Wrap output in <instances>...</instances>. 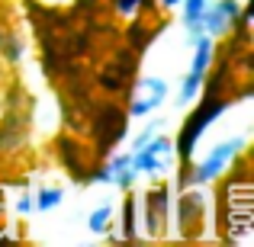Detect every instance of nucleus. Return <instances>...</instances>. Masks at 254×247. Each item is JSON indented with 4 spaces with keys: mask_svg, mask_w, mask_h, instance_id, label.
<instances>
[{
    "mask_svg": "<svg viewBox=\"0 0 254 247\" xmlns=\"http://www.w3.org/2000/svg\"><path fill=\"white\" fill-rule=\"evenodd\" d=\"M174 161H177V151H174V142L168 135H151L142 148L132 151V167H135L138 177H151L161 180L174 170Z\"/></svg>",
    "mask_w": 254,
    "mask_h": 247,
    "instance_id": "obj_5",
    "label": "nucleus"
},
{
    "mask_svg": "<svg viewBox=\"0 0 254 247\" xmlns=\"http://www.w3.org/2000/svg\"><path fill=\"white\" fill-rule=\"evenodd\" d=\"M113 218H116V209H113V202L93 205L90 215H87V231H90L93 238H106V231L113 228Z\"/></svg>",
    "mask_w": 254,
    "mask_h": 247,
    "instance_id": "obj_12",
    "label": "nucleus"
},
{
    "mask_svg": "<svg viewBox=\"0 0 254 247\" xmlns=\"http://www.w3.org/2000/svg\"><path fill=\"white\" fill-rule=\"evenodd\" d=\"M64 202V190L62 186H39L36 193H32V205H36L39 212H52V209H58V205Z\"/></svg>",
    "mask_w": 254,
    "mask_h": 247,
    "instance_id": "obj_13",
    "label": "nucleus"
},
{
    "mask_svg": "<svg viewBox=\"0 0 254 247\" xmlns=\"http://www.w3.org/2000/svg\"><path fill=\"white\" fill-rule=\"evenodd\" d=\"M158 3H161V10H177L184 0H158Z\"/></svg>",
    "mask_w": 254,
    "mask_h": 247,
    "instance_id": "obj_18",
    "label": "nucleus"
},
{
    "mask_svg": "<svg viewBox=\"0 0 254 247\" xmlns=\"http://www.w3.org/2000/svg\"><path fill=\"white\" fill-rule=\"evenodd\" d=\"M238 13H242L238 0H209L203 10V32L212 39L229 36L238 26Z\"/></svg>",
    "mask_w": 254,
    "mask_h": 247,
    "instance_id": "obj_8",
    "label": "nucleus"
},
{
    "mask_svg": "<svg viewBox=\"0 0 254 247\" xmlns=\"http://www.w3.org/2000/svg\"><path fill=\"white\" fill-rule=\"evenodd\" d=\"M171 225V186H151L138 199V238H161Z\"/></svg>",
    "mask_w": 254,
    "mask_h": 247,
    "instance_id": "obj_4",
    "label": "nucleus"
},
{
    "mask_svg": "<svg viewBox=\"0 0 254 247\" xmlns=\"http://www.w3.org/2000/svg\"><path fill=\"white\" fill-rule=\"evenodd\" d=\"M232 103H235V99H229V97L216 99V97H209V93H203V106H199V109L193 112L190 119H184V129H180L177 142H174L177 161H184V164L190 161V157H193V148H196V142L203 138V132H209L212 122H216L222 112L232 109Z\"/></svg>",
    "mask_w": 254,
    "mask_h": 247,
    "instance_id": "obj_3",
    "label": "nucleus"
},
{
    "mask_svg": "<svg viewBox=\"0 0 254 247\" xmlns=\"http://www.w3.org/2000/svg\"><path fill=\"white\" fill-rule=\"evenodd\" d=\"M135 167H132V151H119V154H110V161L100 164L97 170L87 173L90 183H106V186H116V190H132L135 183Z\"/></svg>",
    "mask_w": 254,
    "mask_h": 247,
    "instance_id": "obj_7",
    "label": "nucleus"
},
{
    "mask_svg": "<svg viewBox=\"0 0 254 247\" xmlns=\"http://www.w3.org/2000/svg\"><path fill=\"white\" fill-rule=\"evenodd\" d=\"M138 6H142V0H113V10H116L119 16H135Z\"/></svg>",
    "mask_w": 254,
    "mask_h": 247,
    "instance_id": "obj_16",
    "label": "nucleus"
},
{
    "mask_svg": "<svg viewBox=\"0 0 254 247\" xmlns=\"http://www.w3.org/2000/svg\"><path fill=\"white\" fill-rule=\"evenodd\" d=\"M32 209H36V205H32V193L23 190V193L16 196V212H19V215H29Z\"/></svg>",
    "mask_w": 254,
    "mask_h": 247,
    "instance_id": "obj_17",
    "label": "nucleus"
},
{
    "mask_svg": "<svg viewBox=\"0 0 254 247\" xmlns=\"http://www.w3.org/2000/svg\"><path fill=\"white\" fill-rule=\"evenodd\" d=\"M235 180L222 186L219 193V205H229V215H219V225H222V235L235 244H248L251 241V180L245 167H235Z\"/></svg>",
    "mask_w": 254,
    "mask_h": 247,
    "instance_id": "obj_1",
    "label": "nucleus"
},
{
    "mask_svg": "<svg viewBox=\"0 0 254 247\" xmlns=\"http://www.w3.org/2000/svg\"><path fill=\"white\" fill-rule=\"evenodd\" d=\"M110 241H135L138 238V199L126 196L123 199V218H119V231H106Z\"/></svg>",
    "mask_w": 254,
    "mask_h": 247,
    "instance_id": "obj_10",
    "label": "nucleus"
},
{
    "mask_svg": "<svg viewBox=\"0 0 254 247\" xmlns=\"http://www.w3.org/2000/svg\"><path fill=\"white\" fill-rule=\"evenodd\" d=\"M190 45H193V58H190V68L187 71L206 81V74H209V68H212V58H216V39L203 32V36H193Z\"/></svg>",
    "mask_w": 254,
    "mask_h": 247,
    "instance_id": "obj_9",
    "label": "nucleus"
},
{
    "mask_svg": "<svg viewBox=\"0 0 254 247\" xmlns=\"http://www.w3.org/2000/svg\"><path fill=\"white\" fill-rule=\"evenodd\" d=\"M209 0H184L180 3V26L187 36H203V10Z\"/></svg>",
    "mask_w": 254,
    "mask_h": 247,
    "instance_id": "obj_11",
    "label": "nucleus"
},
{
    "mask_svg": "<svg viewBox=\"0 0 254 247\" xmlns=\"http://www.w3.org/2000/svg\"><path fill=\"white\" fill-rule=\"evenodd\" d=\"M203 77H196V74H190V71H187L184 77H180V84H177V99L184 106H190V103H196L199 99V93H203Z\"/></svg>",
    "mask_w": 254,
    "mask_h": 247,
    "instance_id": "obj_14",
    "label": "nucleus"
},
{
    "mask_svg": "<svg viewBox=\"0 0 254 247\" xmlns=\"http://www.w3.org/2000/svg\"><path fill=\"white\" fill-rule=\"evenodd\" d=\"M171 87L164 77L158 74H148V77H138L135 87L129 90V119H145L151 116V112H158L164 106V99H168Z\"/></svg>",
    "mask_w": 254,
    "mask_h": 247,
    "instance_id": "obj_6",
    "label": "nucleus"
},
{
    "mask_svg": "<svg viewBox=\"0 0 254 247\" xmlns=\"http://www.w3.org/2000/svg\"><path fill=\"white\" fill-rule=\"evenodd\" d=\"M164 129V119H151V122H145L142 125V132H135V135L129 138V151H135V148H142L145 142H148L151 135H158V132Z\"/></svg>",
    "mask_w": 254,
    "mask_h": 247,
    "instance_id": "obj_15",
    "label": "nucleus"
},
{
    "mask_svg": "<svg viewBox=\"0 0 254 247\" xmlns=\"http://www.w3.org/2000/svg\"><path fill=\"white\" fill-rule=\"evenodd\" d=\"M245 148H248V135H245V132H242V135H232V138L216 142L196 161V167H193L190 173H184V186L187 183H190V186H209V183H216L225 170H232V164L245 154Z\"/></svg>",
    "mask_w": 254,
    "mask_h": 247,
    "instance_id": "obj_2",
    "label": "nucleus"
}]
</instances>
